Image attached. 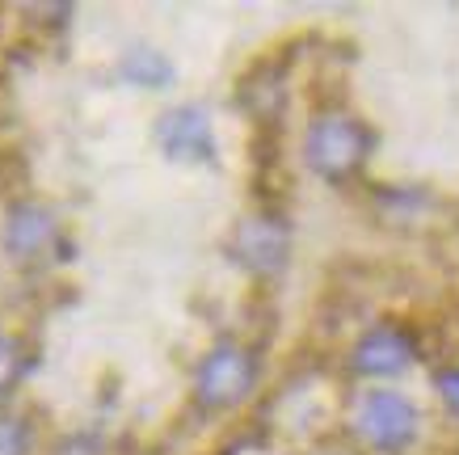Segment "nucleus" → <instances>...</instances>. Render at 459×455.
I'll return each mask as SVG.
<instances>
[{"label": "nucleus", "mask_w": 459, "mask_h": 455, "mask_svg": "<svg viewBox=\"0 0 459 455\" xmlns=\"http://www.w3.org/2000/svg\"><path fill=\"white\" fill-rule=\"evenodd\" d=\"M253 384H257V363H253V354L245 346H232V342L215 346L195 375L198 400L215 405V409H228V405L245 400L253 392Z\"/></svg>", "instance_id": "nucleus-1"}, {"label": "nucleus", "mask_w": 459, "mask_h": 455, "mask_svg": "<svg viewBox=\"0 0 459 455\" xmlns=\"http://www.w3.org/2000/svg\"><path fill=\"white\" fill-rule=\"evenodd\" d=\"M367 131L350 118H320L307 131V161L320 169V173H346L362 161L367 152Z\"/></svg>", "instance_id": "nucleus-2"}, {"label": "nucleus", "mask_w": 459, "mask_h": 455, "mask_svg": "<svg viewBox=\"0 0 459 455\" xmlns=\"http://www.w3.org/2000/svg\"><path fill=\"white\" fill-rule=\"evenodd\" d=\"M359 426L379 451H401L404 442L413 439L418 414H413V405L404 397H396V392H371L359 414Z\"/></svg>", "instance_id": "nucleus-3"}, {"label": "nucleus", "mask_w": 459, "mask_h": 455, "mask_svg": "<svg viewBox=\"0 0 459 455\" xmlns=\"http://www.w3.org/2000/svg\"><path fill=\"white\" fill-rule=\"evenodd\" d=\"M156 139L160 148L173 156V161H207L215 152V136H211V118L198 106H178L169 110L156 127Z\"/></svg>", "instance_id": "nucleus-4"}, {"label": "nucleus", "mask_w": 459, "mask_h": 455, "mask_svg": "<svg viewBox=\"0 0 459 455\" xmlns=\"http://www.w3.org/2000/svg\"><path fill=\"white\" fill-rule=\"evenodd\" d=\"M51 236H56V228H51V215H47L42 207H34V203H22V207L9 211L4 249H9L13 258H22V262L39 258L42 249L51 245Z\"/></svg>", "instance_id": "nucleus-5"}, {"label": "nucleus", "mask_w": 459, "mask_h": 455, "mask_svg": "<svg viewBox=\"0 0 459 455\" xmlns=\"http://www.w3.org/2000/svg\"><path fill=\"white\" fill-rule=\"evenodd\" d=\"M240 258L253 270H274L282 262V223L253 220L240 228Z\"/></svg>", "instance_id": "nucleus-6"}, {"label": "nucleus", "mask_w": 459, "mask_h": 455, "mask_svg": "<svg viewBox=\"0 0 459 455\" xmlns=\"http://www.w3.org/2000/svg\"><path fill=\"white\" fill-rule=\"evenodd\" d=\"M354 363H359V372H401L409 363V342L392 329H376L362 337V346L354 350Z\"/></svg>", "instance_id": "nucleus-7"}, {"label": "nucleus", "mask_w": 459, "mask_h": 455, "mask_svg": "<svg viewBox=\"0 0 459 455\" xmlns=\"http://www.w3.org/2000/svg\"><path fill=\"white\" fill-rule=\"evenodd\" d=\"M0 455H30V422L0 409Z\"/></svg>", "instance_id": "nucleus-8"}, {"label": "nucleus", "mask_w": 459, "mask_h": 455, "mask_svg": "<svg viewBox=\"0 0 459 455\" xmlns=\"http://www.w3.org/2000/svg\"><path fill=\"white\" fill-rule=\"evenodd\" d=\"M22 372H26L22 346H17L13 337H4V333H0V397H4V392H9L17 380H22Z\"/></svg>", "instance_id": "nucleus-9"}, {"label": "nucleus", "mask_w": 459, "mask_h": 455, "mask_svg": "<svg viewBox=\"0 0 459 455\" xmlns=\"http://www.w3.org/2000/svg\"><path fill=\"white\" fill-rule=\"evenodd\" d=\"M438 388H443V397H446V405L459 414V372H446V375H438Z\"/></svg>", "instance_id": "nucleus-10"}]
</instances>
